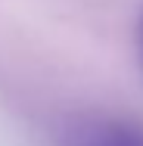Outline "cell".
Listing matches in <instances>:
<instances>
[{
	"mask_svg": "<svg viewBox=\"0 0 143 146\" xmlns=\"http://www.w3.org/2000/svg\"><path fill=\"white\" fill-rule=\"evenodd\" d=\"M78 146H143V137L128 127H96L81 137Z\"/></svg>",
	"mask_w": 143,
	"mask_h": 146,
	"instance_id": "1",
	"label": "cell"
},
{
	"mask_svg": "<svg viewBox=\"0 0 143 146\" xmlns=\"http://www.w3.org/2000/svg\"><path fill=\"white\" fill-rule=\"evenodd\" d=\"M140 65H143V16H140Z\"/></svg>",
	"mask_w": 143,
	"mask_h": 146,
	"instance_id": "2",
	"label": "cell"
}]
</instances>
